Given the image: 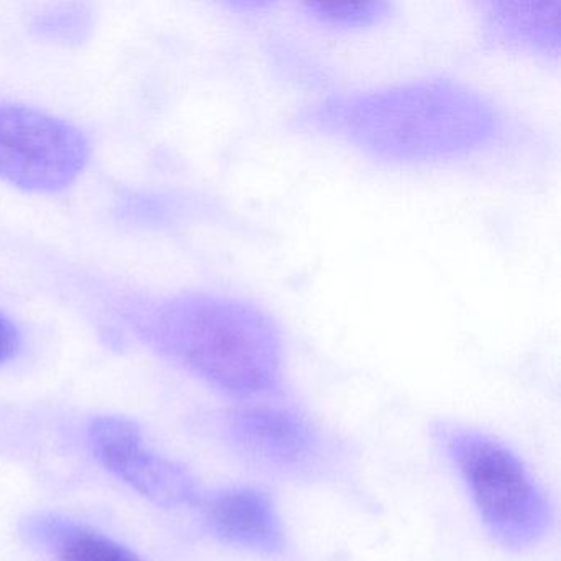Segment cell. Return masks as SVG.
I'll return each instance as SVG.
<instances>
[{
    "label": "cell",
    "mask_w": 561,
    "mask_h": 561,
    "mask_svg": "<svg viewBox=\"0 0 561 561\" xmlns=\"http://www.w3.org/2000/svg\"><path fill=\"white\" fill-rule=\"evenodd\" d=\"M305 24L331 35H357L390 24L397 9L387 0L369 2H300L295 4Z\"/></svg>",
    "instance_id": "10"
},
{
    "label": "cell",
    "mask_w": 561,
    "mask_h": 561,
    "mask_svg": "<svg viewBox=\"0 0 561 561\" xmlns=\"http://www.w3.org/2000/svg\"><path fill=\"white\" fill-rule=\"evenodd\" d=\"M226 442L248 465L265 474L311 481L331 469L333 439L298 410L251 402L226 413Z\"/></svg>",
    "instance_id": "5"
},
{
    "label": "cell",
    "mask_w": 561,
    "mask_h": 561,
    "mask_svg": "<svg viewBox=\"0 0 561 561\" xmlns=\"http://www.w3.org/2000/svg\"><path fill=\"white\" fill-rule=\"evenodd\" d=\"M21 347V333L11 318L0 313V364H5L18 354Z\"/></svg>",
    "instance_id": "11"
},
{
    "label": "cell",
    "mask_w": 561,
    "mask_h": 561,
    "mask_svg": "<svg viewBox=\"0 0 561 561\" xmlns=\"http://www.w3.org/2000/svg\"><path fill=\"white\" fill-rule=\"evenodd\" d=\"M202 507L209 531L222 543L261 557L284 553V522L267 492L249 485L219 489L202 501Z\"/></svg>",
    "instance_id": "8"
},
{
    "label": "cell",
    "mask_w": 561,
    "mask_h": 561,
    "mask_svg": "<svg viewBox=\"0 0 561 561\" xmlns=\"http://www.w3.org/2000/svg\"><path fill=\"white\" fill-rule=\"evenodd\" d=\"M472 9L476 42L485 54L560 64L561 0H482Z\"/></svg>",
    "instance_id": "7"
},
{
    "label": "cell",
    "mask_w": 561,
    "mask_h": 561,
    "mask_svg": "<svg viewBox=\"0 0 561 561\" xmlns=\"http://www.w3.org/2000/svg\"><path fill=\"white\" fill-rule=\"evenodd\" d=\"M27 534L60 554V561H142L117 541L57 517L28 520Z\"/></svg>",
    "instance_id": "9"
},
{
    "label": "cell",
    "mask_w": 561,
    "mask_h": 561,
    "mask_svg": "<svg viewBox=\"0 0 561 561\" xmlns=\"http://www.w3.org/2000/svg\"><path fill=\"white\" fill-rule=\"evenodd\" d=\"M435 438L501 547L520 553L547 538L550 501L517 453L489 433L455 423H438Z\"/></svg>",
    "instance_id": "3"
},
{
    "label": "cell",
    "mask_w": 561,
    "mask_h": 561,
    "mask_svg": "<svg viewBox=\"0 0 561 561\" xmlns=\"http://www.w3.org/2000/svg\"><path fill=\"white\" fill-rule=\"evenodd\" d=\"M84 134L34 107L0 103V180L32 193H60L90 162Z\"/></svg>",
    "instance_id": "4"
},
{
    "label": "cell",
    "mask_w": 561,
    "mask_h": 561,
    "mask_svg": "<svg viewBox=\"0 0 561 561\" xmlns=\"http://www.w3.org/2000/svg\"><path fill=\"white\" fill-rule=\"evenodd\" d=\"M94 455L134 491L162 507L198 504V484L179 462L146 445L136 423L123 416H100L90 426Z\"/></svg>",
    "instance_id": "6"
},
{
    "label": "cell",
    "mask_w": 561,
    "mask_h": 561,
    "mask_svg": "<svg viewBox=\"0 0 561 561\" xmlns=\"http://www.w3.org/2000/svg\"><path fill=\"white\" fill-rule=\"evenodd\" d=\"M144 333L213 389L251 402L287 390V334L254 298L190 291L167 298L144 317Z\"/></svg>",
    "instance_id": "2"
},
{
    "label": "cell",
    "mask_w": 561,
    "mask_h": 561,
    "mask_svg": "<svg viewBox=\"0 0 561 561\" xmlns=\"http://www.w3.org/2000/svg\"><path fill=\"white\" fill-rule=\"evenodd\" d=\"M288 130L396 170L446 169L517 146V117L494 94L453 75L340 88L298 106Z\"/></svg>",
    "instance_id": "1"
}]
</instances>
